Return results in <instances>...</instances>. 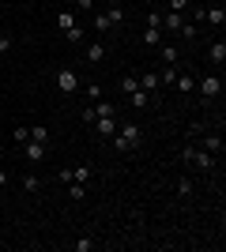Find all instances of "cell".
Wrapping results in <instances>:
<instances>
[{
	"instance_id": "obj_1",
	"label": "cell",
	"mask_w": 226,
	"mask_h": 252,
	"mask_svg": "<svg viewBox=\"0 0 226 252\" xmlns=\"http://www.w3.org/2000/svg\"><path fill=\"white\" fill-rule=\"evenodd\" d=\"M140 143H143V132H140V125H132V121H125V125L113 132V151L132 155V151H140Z\"/></svg>"
},
{
	"instance_id": "obj_2",
	"label": "cell",
	"mask_w": 226,
	"mask_h": 252,
	"mask_svg": "<svg viewBox=\"0 0 226 252\" xmlns=\"http://www.w3.org/2000/svg\"><path fill=\"white\" fill-rule=\"evenodd\" d=\"M57 27L65 31L68 42H83V27H79V19H75V11H72V8L57 11Z\"/></svg>"
},
{
	"instance_id": "obj_3",
	"label": "cell",
	"mask_w": 226,
	"mask_h": 252,
	"mask_svg": "<svg viewBox=\"0 0 226 252\" xmlns=\"http://www.w3.org/2000/svg\"><path fill=\"white\" fill-rule=\"evenodd\" d=\"M181 162H193V166H200V169H215V155H211V151H196L193 143L181 151Z\"/></svg>"
},
{
	"instance_id": "obj_4",
	"label": "cell",
	"mask_w": 226,
	"mask_h": 252,
	"mask_svg": "<svg viewBox=\"0 0 226 252\" xmlns=\"http://www.w3.org/2000/svg\"><path fill=\"white\" fill-rule=\"evenodd\" d=\"M23 158H27V162H42V158H49V143L27 139V143H23Z\"/></svg>"
},
{
	"instance_id": "obj_5",
	"label": "cell",
	"mask_w": 226,
	"mask_h": 252,
	"mask_svg": "<svg viewBox=\"0 0 226 252\" xmlns=\"http://www.w3.org/2000/svg\"><path fill=\"white\" fill-rule=\"evenodd\" d=\"M57 87H61L65 94H75V91H79V75H75L72 68H61V72H57Z\"/></svg>"
},
{
	"instance_id": "obj_6",
	"label": "cell",
	"mask_w": 226,
	"mask_h": 252,
	"mask_svg": "<svg viewBox=\"0 0 226 252\" xmlns=\"http://www.w3.org/2000/svg\"><path fill=\"white\" fill-rule=\"evenodd\" d=\"M185 23H189V19H185V11H162V15H159V27H166V31H177V34H181Z\"/></svg>"
},
{
	"instance_id": "obj_7",
	"label": "cell",
	"mask_w": 226,
	"mask_h": 252,
	"mask_svg": "<svg viewBox=\"0 0 226 252\" xmlns=\"http://www.w3.org/2000/svg\"><path fill=\"white\" fill-rule=\"evenodd\" d=\"M196 91L204 98H215L219 91H223V79H219V75H204V79H196Z\"/></svg>"
},
{
	"instance_id": "obj_8",
	"label": "cell",
	"mask_w": 226,
	"mask_h": 252,
	"mask_svg": "<svg viewBox=\"0 0 226 252\" xmlns=\"http://www.w3.org/2000/svg\"><path fill=\"white\" fill-rule=\"evenodd\" d=\"M129 102H132V109H147V105L155 102V94H151V91H143V87H136V91L129 94Z\"/></svg>"
},
{
	"instance_id": "obj_9",
	"label": "cell",
	"mask_w": 226,
	"mask_h": 252,
	"mask_svg": "<svg viewBox=\"0 0 226 252\" xmlns=\"http://www.w3.org/2000/svg\"><path fill=\"white\" fill-rule=\"evenodd\" d=\"M95 128H98V136H113L117 132V117H98Z\"/></svg>"
},
{
	"instance_id": "obj_10",
	"label": "cell",
	"mask_w": 226,
	"mask_h": 252,
	"mask_svg": "<svg viewBox=\"0 0 226 252\" xmlns=\"http://www.w3.org/2000/svg\"><path fill=\"white\" fill-rule=\"evenodd\" d=\"M207 61L211 64H223L226 61V42L219 38V42H211V49H207Z\"/></svg>"
},
{
	"instance_id": "obj_11",
	"label": "cell",
	"mask_w": 226,
	"mask_h": 252,
	"mask_svg": "<svg viewBox=\"0 0 226 252\" xmlns=\"http://www.w3.org/2000/svg\"><path fill=\"white\" fill-rule=\"evenodd\" d=\"M91 109H95V121H98V117H117V109H113V102H106V98H98V102L91 105Z\"/></svg>"
},
{
	"instance_id": "obj_12",
	"label": "cell",
	"mask_w": 226,
	"mask_h": 252,
	"mask_svg": "<svg viewBox=\"0 0 226 252\" xmlns=\"http://www.w3.org/2000/svg\"><path fill=\"white\" fill-rule=\"evenodd\" d=\"M68 196H72L75 203H83L87 200V185L83 181H68Z\"/></svg>"
},
{
	"instance_id": "obj_13",
	"label": "cell",
	"mask_w": 226,
	"mask_h": 252,
	"mask_svg": "<svg viewBox=\"0 0 226 252\" xmlns=\"http://www.w3.org/2000/svg\"><path fill=\"white\" fill-rule=\"evenodd\" d=\"M140 87H143V91H151V94H159V72H143L140 75Z\"/></svg>"
},
{
	"instance_id": "obj_14",
	"label": "cell",
	"mask_w": 226,
	"mask_h": 252,
	"mask_svg": "<svg viewBox=\"0 0 226 252\" xmlns=\"http://www.w3.org/2000/svg\"><path fill=\"white\" fill-rule=\"evenodd\" d=\"M83 57H87V61H91V64H98V61H106V49H102V42H95V45H87V49H83Z\"/></svg>"
},
{
	"instance_id": "obj_15",
	"label": "cell",
	"mask_w": 226,
	"mask_h": 252,
	"mask_svg": "<svg viewBox=\"0 0 226 252\" xmlns=\"http://www.w3.org/2000/svg\"><path fill=\"white\" fill-rule=\"evenodd\" d=\"M204 151L219 155V151H223V132H211V136H204Z\"/></svg>"
},
{
	"instance_id": "obj_16",
	"label": "cell",
	"mask_w": 226,
	"mask_h": 252,
	"mask_svg": "<svg viewBox=\"0 0 226 252\" xmlns=\"http://www.w3.org/2000/svg\"><path fill=\"white\" fill-rule=\"evenodd\" d=\"M19 185H23V192H38V189H42L38 173H23V177H19Z\"/></svg>"
},
{
	"instance_id": "obj_17",
	"label": "cell",
	"mask_w": 226,
	"mask_h": 252,
	"mask_svg": "<svg viewBox=\"0 0 226 252\" xmlns=\"http://www.w3.org/2000/svg\"><path fill=\"white\" fill-rule=\"evenodd\" d=\"M140 42L147 45V49H155V45L162 42V31H159V27H151V31H143V38H140Z\"/></svg>"
},
{
	"instance_id": "obj_18",
	"label": "cell",
	"mask_w": 226,
	"mask_h": 252,
	"mask_svg": "<svg viewBox=\"0 0 226 252\" xmlns=\"http://www.w3.org/2000/svg\"><path fill=\"white\" fill-rule=\"evenodd\" d=\"M204 19H211L215 27H226V11H223V4H219V8H207V11H204Z\"/></svg>"
},
{
	"instance_id": "obj_19",
	"label": "cell",
	"mask_w": 226,
	"mask_h": 252,
	"mask_svg": "<svg viewBox=\"0 0 226 252\" xmlns=\"http://www.w3.org/2000/svg\"><path fill=\"white\" fill-rule=\"evenodd\" d=\"M173 87H177V91H196V75H181V72H177Z\"/></svg>"
},
{
	"instance_id": "obj_20",
	"label": "cell",
	"mask_w": 226,
	"mask_h": 252,
	"mask_svg": "<svg viewBox=\"0 0 226 252\" xmlns=\"http://www.w3.org/2000/svg\"><path fill=\"white\" fill-rule=\"evenodd\" d=\"M91 177H95V169H91V166H75L72 169V181H83V185H87Z\"/></svg>"
},
{
	"instance_id": "obj_21",
	"label": "cell",
	"mask_w": 226,
	"mask_h": 252,
	"mask_svg": "<svg viewBox=\"0 0 226 252\" xmlns=\"http://www.w3.org/2000/svg\"><path fill=\"white\" fill-rule=\"evenodd\" d=\"M106 19H109V27H121V23H125V11H121L117 4H113V8L106 11Z\"/></svg>"
},
{
	"instance_id": "obj_22",
	"label": "cell",
	"mask_w": 226,
	"mask_h": 252,
	"mask_svg": "<svg viewBox=\"0 0 226 252\" xmlns=\"http://www.w3.org/2000/svg\"><path fill=\"white\" fill-rule=\"evenodd\" d=\"M173 79H177V64H166V72H162L159 83H162V87H173Z\"/></svg>"
},
{
	"instance_id": "obj_23",
	"label": "cell",
	"mask_w": 226,
	"mask_h": 252,
	"mask_svg": "<svg viewBox=\"0 0 226 252\" xmlns=\"http://www.w3.org/2000/svg\"><path fill=\"white\" fill-rule=\"evenodd\" d=\"M31 139H38V143H49V128H45V125H34V128H31Z\"/></svg>"
},
{
	"instance_id": "obj_24",
	"label": "cell",
	"mask_w": 226,
	"mask_h": 252,
	"mask_svg": "<svg viewBox=\"0 0 226 252\" xmlns=\"http://www.w3.org/2000/svg\"><path fill=\"white\" fill-rule=\"evenodd\" d=\"M162 64H177V49L173 45H162Z\"/></svg>"
},
{
	"instance_id": "obj_25",
	"label": "cell",
	"mask_w": 226,
	"mask_h": 252,
	"mask_svg": "<svg viewBox=\"0 0 226 252\" xmlns=\"http://www.w3.org/2000/svg\"><path fill=\"white\" fill-rule=\"evenodd\" d=\"M72 249L75 252H91V249H95V241H91V237H79V241H72Z\"/></svg>"
},
{
	"instance_id": "obj_26",
	"label": "cell",
	"mask_w": 226,
	"mask_h": 252,
	"mask_svg": "<svg viewBox=\"0 0 226 252\" xmlns=\"http://www.w3.org/2000/svg\"><path fill=\"white\" fill-rule=\"evenodd\" d=\"M136 87H140V79H136V75H125V79H121V91H129V94L136 91Z\"/></svg>"
},
{
	"instance_id": "obj_27",
	"label": "cell",
	"mask_w": 226,
	"mask_h": 252,
	"mask_svg": "<svg viewBox=\"0 0 226 252\" xmlns=\"http://www.w3.org/2000/svg\"><path fill=\"white\" fill-rule=\"evenodd\" d=\"M185 136L193 139V136H204V121H193V125H189V132H185Z\"/></svg>"
},
{
	"instance_id": "obj_28",
	"label": "cell",
	"mask_w": 226,
	"mask_h": 252,
	"mask_svg": "<svg viewBox=\"0 0 226 252\" xmlns=\"http://www.w3.org/2000/svg\"><path fill=\"white\" fill-rule=\"evenodd\" d=\"M177 196H193V181H189V177L177 181Z\"/></svg>"
},
{
	"instance_id": "obj_29",
	"label": "cell",
	"mask_w": 226,
	"mask_h": 252,
	"mask_svg": "<svg viewBox=\"0 0 226 252\" xmlns=\"http://www.w3.org/2000/svg\"><path fill=\"white\" fill-rule=\"evenodd\" d=\"M27 139H31V128L19 125V128H15V143H27Z\"/></svg>"
},
{
	"instance_id": "obj_30",
	"label": "cell",
	"mask_w": 226,
	"mask_h": 252,
	"mask_svg": "<svg viewBox=\"0 0 226 252\" xmlns=\"http://www.w3.org/2000/svg\"><path fill=\"white\" fill-rule=\"evenodd\" d=\"M196 34H200V31H196V27H193V23H185V27H181V38H189V42H193V38H196Z\"/></svg>"
},
{
	"instance_id": "obj_31",
	"label": "cell",
	"mask_w": 226,
	"mask_h": 252,
	"mask_svg": "<svg viewBox=\"0 0 226 252\" xmlns=\"http://www.w3.org/2000/svg\"><path fill=\"white\" fill-rule=\"evenodd\" d=\"M87 98H91V102H98V98H102V87L91 83V87H87Z\"/></svg>"
},
{
	"instance_id": "obj_32",
	"label": "cell",
	"mask_w": 226,
	"mask_h": 252,
	"mask_svg": "<svg viewBox=\"0 0 226 252\" xmlns=\"http://www.w3.org/2000/svg\"><path fill=\"white\" fill-rule=\"evenodd\" d=\"M8 49H11V34L0 31V53H8Z\"/></svg>"
},
{
	"instance_id": "obj_33",
	"label": "cell",
	"mask_w": 226,
	"mask_h": 252,
	"mask_svg": "<svg viewBox=\"0 0 226 252\" xmlns=\"http://www.w3.org/2000/svg\"><path fill=\"white\" fill-rule=\"evenodd\" d=\"M95 31H109V19H106V15H95Z\"/></svg>"
},
{
	"instance_id": "obj_34",
	"label": "cell",
	"mask_w": 226,
	"mask_h": 252,
	"mask_svg": "<svg viewBox=\"0 0 226 252\" xmlns=\"http://www.w3.org/2000/svg\"><path fill=\"white\" fill-rule=\"evenodd\" d=\"M189 8V0H170V11H185Z\"/></svg>"
},
{
	"instance_id": "obj_35",
	"label": "cell",
	"mask_w": 226,
	"mask_h": 252,
	"mask_svg": "<svg viewBox=\"0 0 226 252\" xmlns=\"http://www.w3.org/2000/svg\"><path fill=\"white\" fill-rule=\"evenodd\" d=\"M72 8H91V0H68Z\"/></svg>"
},
{
	"instance_id": "obj_36",
	"label": "cell",
	"mask_w": 226,
	"mask_h": 252,
	"mask_svg": "<svg viewBox=\"0 0 226 252\" xmlns=\"http://www.w3.org/2000/svg\"><path fill=\"white\" fill-rule=\"evenodd\" d=\"M4 185H8V173H4V169H0V189H4Z\"/></svg>"
},
{
	"instance_id": "obj_37",
	"label": "cell",
	"mask_w": 226,
	"mask_h": 252,
	"mask_svg": "<svg viewBox=\"0 0 226 252\" xmlns=\"http://www.w3.org/2000/svg\"><path fill=\"white\" fill-rule=\"evenodd\" d=\"M91 4H95V0H91Z\"/></svg>"
},
{
	"instance_id": "obj_38",
	"label": "cell",
	"mask_w": 226,
	"mask_h": 252,
	"mask_svg": "<svg viewBox=\"0 0 226 252\" xmlns=\"http://www.w3.org/2000/svg\"><path fill=\"white\" fill-rule=\"evenodd\" d=\"M0 155H4V151H0Z\"/></svg>"
}]
</instances>
